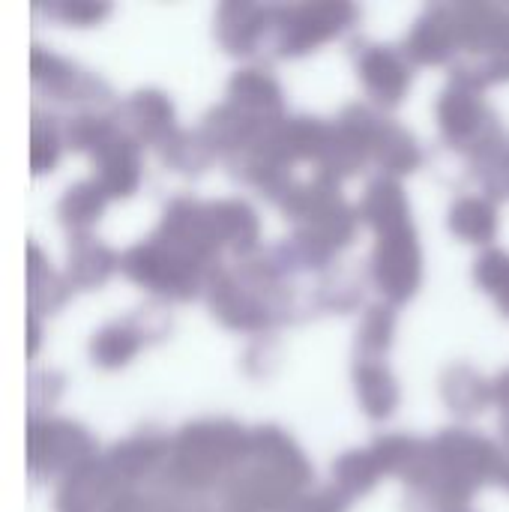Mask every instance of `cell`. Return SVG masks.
<instances>
[{
    "label": "cell",
    "mask_w": 509,
    "mask_h": 512,
    "mask_svg": "<svg viewBox=\"0 0 509 512\" xmlns=\"http://www.w3.org/2000/svg\"><path fill=\"white\" fill-rule=\"evenodd\" d=\"M420 276V255L408 225L384 231L378 246V282L393 300H405Z\"/></svg>",
    "instance_id": "1"
},
{
    "label": "cell",
    "mask_w": 509,
    "mask_h": 512,
    "mask_svg": "<svg viewBox=\"0 0 509 512\" xmlns=\"http://www.w3.org/2000/svg\"><path fill=\"white\" fill-rule=\"evenodd\" d=\"M126 273L138 282H150L159 288H183L189 282V264L174 252H159L153 246H138L123 261Z\"/></svg>",
    "instance_id": "2"
},
{
    "label": "cell",
    "mask_w": 509,
    "mask_h": 512,
    "mask_svg": "<svg viewBox=\"0 0 509 512\" xmlns=\"http://www.w3.org/2000/svg\"><path fill=\"white\" fill-rule=\"evenodd\" d=\"M351 18V6L345 3H318V6H303L294 18L291 36L285 45H291V51H303L321 39H327L330 33H336L345 21Z\"/></svg>",
    "instance_id": "3"
},
{
    "label": "cell",
    "mask_w": 509,
    "mask_h": 512,
    "mask_svg": "<svg viewBox=\"0 0 509 512\" xmlns=\"http://www.w3.org/2000/svg\"><path fill=\"white\" fill-rule=\"evenodd\" d=\"M441 462L456 474H486L495 465V450L486 441H477L462 432H450L438 441Z\"/></svg>",
    "instance_id": "4"
},
{
    "label": "cell",
    "mask_w": 509,
    "mask_h": 512,
    "mask_svg": "<svg viewBox=\"0 0 509 512\" xmlns=\"http://www.w3.org/2000/svg\"><path fill=\"white\" fill-rule=\"evenodd\" d=\"M102 189L111 195H126L138 183V159L129 141L111 138L102 150Z\"/></svg>",
    "instance_id": "5"
},
{
    "label": "cell",
    "mask_w": 509,
    "mask_h": 512,
    "mask_svg": "<svg viewBox=\"0 0 509 512\" xmlns=\"http://www.w3.org/2000/svg\"><path fill=\"white\" fill-rule=\"evenodd\" d=\"M363 78L366 84L378 93V99H399L405 84H408V72L405 66L384 48L378 51H369L366 60H363Z\"/></svg>",
    "instance_id": "6"
},
{
    "label": "cell",
    "mask_w": 509,
    "mask_h": 512,
    "mask_svg": "<svg viewBox=\"0 0 509 512\" xmlns=\"http://www.w3.org/2000/svg\"><path fill=\"white\" fill-rule=\"evenodd\" d=\"M366 219L375 222L381 231H396L402 225H408V207H405V195L396 183H375L369 189L366 207H363Z\"/></svg>",
    "instance_id": "7"
},
{
    "label": "cell",
    "mask_w": 509,
    "mask_h": 512,
    "mask_svg": "<svg viewBox=\"0 0 509 512\" xmlns=\"http://www.w3.org/2000/svg\"><path fill=\"white\" fill-rule=\"evenodd\" d=\"M210 225H213L216 237L231 240L234 246H252V240L258 234V222L252 216V210L246 204H237V201L216 204L210 210Z\"/></svg>",
    "instance_id": "8"
},
{
    "label": "cell",
    "mask_w": 509,
    "mask_h": 512,
    "mask_svg": "<svg viewBox=\"0 0 509 512\" xmlns=\"http://www.w3.org/2000/svg\"><path fill=\"white\" fill-rule=\"evenodd\" d=\"M450 42H453V24L438 12L417 27L411 39V51L420 60H444L450 54Z\"/></svg>",
    "instance_id": "9"
},
{
    "label": "cell",
    "mask_w": 509,
    "mask_h": 512,
    "mask_svg": "<svg viewBox=\"0 0 509 512\" xmlns=\"http://www.w3.org/2000/svg\"><path fill=\"white\" fill-rule=\"evenodd\" d=\"M357 381H360V399H363L366 411L372 417L390 414V408L396 405V387H393L390 375L378 366H363Z\"/></svg>",
    "instance_id": "10"
},
{
    "label": "cell",
    "mask_w": 509,
    "mask_h": 512,
    "mask_svg": "<svg viewBox=\"0 0 509 512\" xmlns=\"http://www.w3.org/2000/svg\"><path fill=\"white\" fill-rule=\"evenodd\" d=\"M453 228L468 240H489L495 234V210L486 201L468 198L453 210Z\"/></svg>",
    "instance_id": "11"
},
{
    "label": "cell",
    "mask_w": 509,
    "mask_h": 512,
    "mask_svg": "<svg viewBox=\"0 0 509 512\" xmlns=\"http://www.w3.org/2000/svg\"><path fill=\"white\" fill-rule=\"evenodd\" d=\"M477 117H480V108H477V102L468 93L456 90V93L444 96V102H441V123H444V129L453 138L468 135L477 126Z\"/></svg>",
    "instance_id": "12"
},
{
    "label": "cell",
    "mask_w": 509,
    "mask_h": 512,
    "mask_svg": "<svg viewBox=\"0 0 509 512\" xmlns=\"http://www.w3.org/2000/svg\"><path fill=\"white\" fill-rule=\"evenodd\" d=\"M231 93H234L240 102H246V105H258V108L276 105V99H279L276 84H273L267 75L255 72V69L240 72V75L231 81Z\"/></svg>",
    "instance_id": "13"
},
{
    "label": "cell",
    "mask_w": 509,
    "mask_h": 512,
    "mask_svg": "<svg viewBox=\"0 0 509 512\" xmlns=\"http://www.w3.org/2000/svg\"><path fill=\"white\" fill-rule=\"evenodd\" d=\"M378 471H381V468H378V462H375L372 453H348V456L336 465L339 483H342L345 489H351V492L369 489Z\"/></svg>",
    "instance_id": "14"
},
{
    "label": "cell",
    "mask_w": 509,
    "mask_h": 512,
    "mask_svg": "<svg viewBox=\"0 0 509 512\" xmlns=\"http://www.w3.org/2000/svg\"><path fill=\"white\" fill-rule=\"evenodd\" d=\"M99 207H102V186H93V183L75 186L63 198V213L72 222H90L99 213Z\"/></svg>",
    "instance_id": "15"
},
{
    "label": "cell",
    "mask_w": 509,
    "mask_h": 512,
    "mask_svg": "<svg viewBox=\"0 0 509 512\" xmlns=\"http://www.w3.org/2000/svg\"><path fill=\"white\" fill-rule=\"evenodd\" d=\"M480 282L501 297V306L509 312V258L504 252H489L477 267Z\"/></svg>",
    "instance_id": "16"
},
{
    "label": "cell",
    "mask_w": 509,
    "mask_h": 512,
    "mask_svg": "<svg viewBox=\"0 0 509 512\" xmlns=\"http://www.w3.org/2000/svg\"><path fill=\"white\" fill-rule=\"evenodd\" d=\"M93 351H96L99 363L117 366V363H123V360H129V357L135 354V336L126 333V330H105V333L96 339Z\"/></svg>",
    "instance_id": "17"
},
{
    "label": "cell",
    "mask_w": 509,
    "mask_h": 512,
    "mask_svg": "<svg viewBox=\"0 0 509 512\" xmlns=\"http://www.w3.org/2000/svg\"><path fill=\"white\" fill-rule=\"evenodd\" d=\"M156 456H159V444H150V441H132V444L117 447L114 462H117V468H123L126 474H141V471H144Z\"/></svg>",
    "instance_id": "18"
},
{
    "label": "cell",
    "mask_w": 509,
    "mask_h": 512,
    "mask_svg": "<svg viewBox=\"0 0 509 512\" xmlns=\"http://www.w3.org/2000/svg\"><path fill=\"white\" fill-rule=\"evenodd\" d=\"M408 453H411V441H405V438H384V441L372 450L378 468H384V471H387V468H396L399 462H405Z\"/></svg>",
    "instance_id": "19"
},
{
    "label": "cell",
    "mask_w": 509,
    "mask_h": 512,
    "mask_svg": "<svg viewBox=\"0 0 509 512\" xmlns=\"http://www.w3.org/2000/svg\"><path fill=\"white\" fill-rule=\"evenodd\" d=\"M57 156V144H54V135H42V132H33V150H30V159H33V168L42 171L54 162Z\"/></svg>",
    "instance_id": "20"
},
{
    "label": "cell",
    "mask_w": 509,
    "mask_h": 512,
    "mask_svg": "<svg viewBox=\"0 0 509 512\" xmlns=\"http://www.w3.org/2000/svg\"><path fill=\"white\" fill-rule=\"evenodd\" d=\"M105 12V6H81V3H72L63 9L66 18H75V21H90V18H99Z\"/></svg>",
    "instance_id": "21"
}]
</instances>
